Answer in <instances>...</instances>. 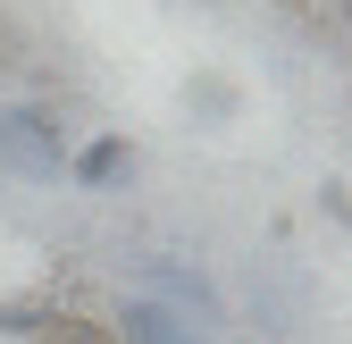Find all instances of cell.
Returning <instances> with one entry per match:
<instances>
[{"label":"cell","instance_id":"obj_1","mask_svg":"<svg viewBox=\"0 0 352 344\" xmlns=\"http://www.w3.org/2000/svg\"><path fill=\"white\" fill-rule=\"evenodd\" d=\"M0 177H67V126L42 101H0Z\"/></svg>","mask_w":352,"mask_h":344},{"label":"cell","instance_id":"obj_2","mask_svg":"<svg viewBox=\"0 0 352 344\" xmlns=\"http://www.w3.org/2000/svg\"><path fill=\"white\" fill-rule=\"evenodd\" d=\"M135 286L151 294V303H168V311H185L193 327H210V336H227V303H218V286H210L201 269H185V261H168V252H143V261H135Z\"/></svg>","mask_w":352,"mask_h":344},{"label":"cell","instance_id":"obj_9","mask_svg":"<svg viewBox=\"0 0 352 344\" xmlns=\"http://www.w3.org/2000/svg\"><path fill=\"white\" fill-rule=\"evenodd\" d=\"M336 25H344V42H352V0H336Z\"/></svg>","mask_w":352,"mask_h":344},{"label":"cell","instance_id":"obj_8","mask_svg":"<svg viewBox=\"0 0 352 344\" xmlns=\"http://www.w3.org/2000/svg\"><path fill=\"white\" fill-rule=\"evenodd\" d=\"M319 210H327V219L352 235V185H336V177H327V185H319Z\"/></svg>","mask_w":352,"mask_h":344},{"label":"cell","instance_id":"obj_5","mask_svg":"<svg viewBox=\"0 0 352 344\" xmlns=\"http://www.w3.org/2000/svg\"><path fill=\"white\" fill-rule=\"evenodd\" d=\"M25 344H118V327L93 319V311H59V303H51V311H42V327H34Z\"/></svg>","mask_w":352,"mask_h":344},{"label":"cell","instance_id":"obj_7","mask_svg":"<svg viewBox=\"0 0 352 344\" xmlns=\"http://www.w3.org/2000/svg\"><path fill=\"white\" fill-rule=\"evenodd\" d=\"M42 311H51L42 294H0V336H34V327H42Z\"/></svg>","mask_w":352,"mask_h":344},{"label":"cell","instance_id":"obj_3","mask_svg":"<svg viewBox=\"0 0 352 344\" xmlns=\"http://www.w3.org/2000/svg\"><path fill=\"white\" fill-rule=\"evenodd\" d=\"M109 327H118V344H218L210 327H193L185 311L151 303V294H126V311H118Z\"/></svg>","mask_w":352,"mask_h":344},{"label":"cell","instance_id":"obj_6","mask_svg":"<svg viewBox=\"0 0 352 344\" xmlns=\"http://www.w3.org/2000/svg\"><path fill=\"white\" fill-rule=\"evenodd\" d=\"M185 109H193L201 126H235V118H243V93H235L227 76H193V84H185Z\"/></svg>","mask_w":352,"mask_h":344},{"label":"cell","instance_id":"obj_4","mask_svg":"<svg viewBox=\"0 0 352 344\" xmlns=\"http://www.w3.org/2000/svg\"><path fill=\"white\" fill-rule=\"evenodd\" d=\"M126 168H135V143H126V135H93L84 151H67V177H76L84 193H109Z\"/></svg>","mask_w":352,"mask_h":344}]
</instances>
